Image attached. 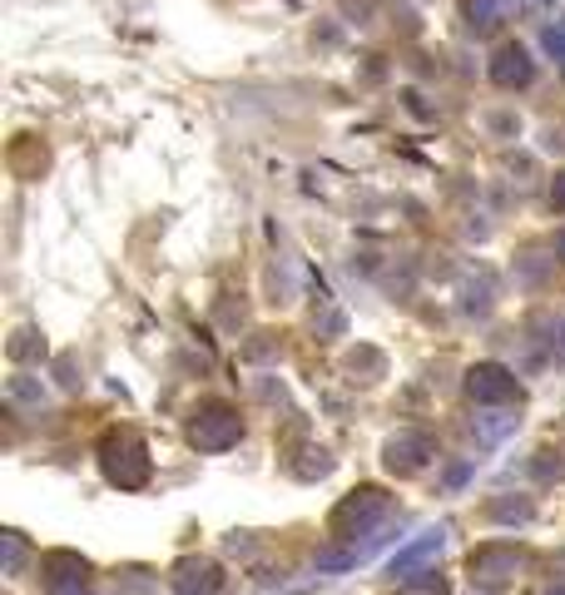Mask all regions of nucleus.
<instances>
[{
    "mask_svg": "<svg viewBox=\"0 0 565 595\" xmlns=\"http://www.w3.org/2000/svg\"><path fill=\"white\" fill-rule=\"evenodd\" d=\"M397 595H447V575L416 571V575H407V581H397Z\"/></svg>",
    "mask_w": 565,
    "mask_h": 595,
    "instance_id": "ddd939ff",
    "label": "nucleus"
},
{
    "mask_svg": "<svg viewBox=\"0 0 565 595\" xmlns=\"http://www.w3.org/2000/svg\"><path fill=\"white\" fill-rule=\"evenodd\" d=\"M541 595H565V581H561V585H545Z\"/></svg>",
    "mask_w": 565,
    "mask_h": 595,
    "instance_id": "412c9836",
    "label": "nucleus"
},
{
    "mask_svg": "<svg viewBox=\"0 0 565 595\" xmlns=\"http://www.w3.org/2000/svg\"><path fill=\"white\" fill-rule=\"evenodd\" d=\"M442 551H447V526H427L422 536H412V542L387 561V571H392V581H407V575L427 571V561H437Z\"/></svg>",
    "mask_w": 565,
    "mask_h": 595,
    "instance_id": "6e6552de",
    "label": "nucleus"
},
{
    "mask_svg": "<svg viewBox=\"0 0 565 595\" xmlns=\"http://www.w3.org/2000/svg\"><path fill=\"white\" fill-rule=\"evenodd\" d=\"M555 253H561V259H565V228H561V234H555Z\"/></svg>",
    "mask_w": 565,
    "mask_h": 595,
    "instance_id": "aec40b11",
    "label": "nucleus"
},
{
    "mask_svg": "<svg viewBox=\"0 0 565 595\" xmlns=\"http://www.w3.org/2000/svg\"><path fill=\"white\" fill-rule=\"evenodd\" d=\"M491 516L496 521H516V526H526V521H535V507L531 501H491Z\"/></svg>",
    "mask_w": 565,
    "mask_h": 595,
    "instance_id": "2eb2a0df",
    "label": "nucleus"
},
{
    "mask_svg": "<svg viewBox=\"0 0 565 595\" xmlns=\"http://www.w3.org/2000/svg\"><path fill=\"white\" fill-rule=\"evenodd\" d=\"M467 476H471V462L451 466V472H447V487H461V481H467Z\"/></svg>",
    "mask_w": 565,
    "mask_h": 595,
    "instance_id": "6ab92c4d",
    "label": "nucleus"
},
{
    "mask_svg": "<svg viewBox=\"0 0 565 595\" xmlns=\"http://www.w3.org/2000/svg\"><path fill=\"white\" fill-rule=\"evenodd\" d=\"M467 397L481 407H502V402L521 397V382L506 362H471L467 368Z\"/></svg>",
    "mask_w": 565,
    "mask_h": 595,
    "instance_id": "39448f33",
    "label": "nucleus"
},
{
    "mask_svg": "<svg viewBox=\"0 0 565 595\" xmlns=\"http://www.w3.org/2000/svg\"><path fill=\"white\" fill-rule=\"evenodd\" d=\"M99 472H105L109 487L119 491H144L154 476V456H150V442L129 427H115V432L99 437Z\"/></svg>",
    "mask_w": 565,
    "mask_h": 595,
    "instance_id": "f257e3e1",
    "label": "nucleus"
},
{
    "mask_svg": "<svg viewBox=\"0 0 565 595\" xmlns=\"http://www.w3.org/2000/svg\"><path fill=\"white\" fill-rule=\"evenodd\" d=\"M516 571H521V551L511 542H486L471 551V585L481 591H502Z\"/></svg>",
    "mask_w": 565,
    "mask_h": 595,
    "instance_id": "423d86ee",
    "label": "nucleus"
},
{
    "mask_svg": "<svg viewBox=\"0 0 565 595\" xmlns=\"http://www.w3.org/2000/svg\"><path fill=\"white\" fill-rule=\"evenodd\" d=\"M174 591L179 595H219V585H224V566L209 561V556H184L179 566L169 571Z\"/></svg>",
    "mask_w": 565,
    "mask_h": 595,
    "instance_id": "9d476101",
    "label": "nucleus"
},
{
    "mask_svg": "<svg viewBox=\"0 0 565 595\" xmlns=\"http://www.w3.org/2000/svg\"><path fill=\"white\" fill-rule=\"evenodd\" d=\"M0 542H5V575H15V571H21V556H25V542H21V531H5V536H0Z\"/></svg>",
    "mask_w": 565,
    "mask_h": 595,
    "instance_id": "dca6fc26",
    "label": "nucleus"
},
{
    "mask_svg": "<svg viewBox=\"0 0 565 595\" xmlns=\"http://www.w3.org/2000/svg\"><path fill=\"white\" fill-rule=\"evenodd\" d=\"M11 397H21V402H40V388H35V382H25V378H11Z\"/></svg>",
    "mask_w": 565,
    "mask_h": 595,
    "instance_id": "f3484780",
    "label": "nucleus"
},
{
    "mask_svg": "<svg viewBox=\"0 0 565 595\" xmlns=\"http://www.w3.org/2000/svg\"><path fill=\"white\" fill-rule=\"evenodd\" d=\"M45 595H85L90 591V561L80 551H45L35 561Z\"/></svg>",
    "mask_w": 565,
    "mask_h": 595,
    "instance_id": "20e7f679",
    "label": "nucleus"
},
{
    "mask_svg": "<svg viewBox=\"0 0 565 595\" xmlns=\"http://www.w3.org/2000/svg\"><path fill=\"white\" fill-rule=\"evenodd\" d=\"M432 456H437V442H432L427 432H397V437H387V447H382V466L392 476L427 472Z\"/></svg>",
    "mask_w": 565,
    "mask_h": 595,
    "instance_id": "0eeeda50",
    "label": "nucleus"
},
{
    "mask_svg": "<svg viewBox=\"0 0 565 595\" xmlns=\"http://www.w3.org/2000/svg\"><path fill=\"white\" fill-rule=\"evenodd\" d=\"M561 343H565V328H561Z\"/></svg>",
    "mask_w": 565,
    "mask_h": 595,
    "instance_id": "4be33fe9",
    "label": "nucleus"
},
{
    "mask_svg": "<svg viewBox=\"0 0 565 595\" xmlns=\"http://www.w3.org/2000/svg\"><path fill=\"white\" fill-rule=\"evenodd\" d=\"M551 209H561V214H565V174H555V185H551Z\"/></svg>",
    "mask_w": 565,
    "mask_h": 595,
    "instance_id": "a211bd4d",
    "label": "nucleus"
},
{
    "mask_svg": "<svg viewBox=\"0 0 565 595\" xmlns=\"http://www.w3.org/2000/svg\"><path fill=\"white\" fill-rule=\"evenodd\" d=\"M189 442L199 452H228V447L244 442V417H238L234 402H224V397L199 402L189 417Z\"/></svg>",
    "mask_w": 565,
    "mask_h": 595,
    "instance_id": "7ed1b4c3",
    "label": "nucleus"
},
{
    "mask_svg": "<svg viewBox=\"0 0 565 595\" xmlns=\"http://www.w3.org/2000/svg\"><path fill=\"white\" fill-rule=\"evenodd\" d=\"M502 21H506V0H467V25L476 35L502 31Z\"/></svg>",
    "mask_w": 565,
    "mask_h": 595,
    "instance_id": "9b49d317",
    "label": "nucleus"
},
{
    "mask_svg": "<svg viewBox=\"0 0 565 595\" xmlns=\"http://www.w3.org/2000/svg\"><path fill=\"white\" fill-rule=\"evenodd\" d=\"M5 353H11V362H40V357H45V337L35 333V328H15V337L5 343Z\"/></svg>",
    "mask_w": 565,
    "mask_h": 595,
    "instance_id": "f8f14e48",
    "label": "nucleus"
},
{
    "mask_svg": "<svg viewBox=\"0 0 565 595\" xmlns=\"http://www.w3.org/2000/svg\"><path fill=\"white\" fill-rule=\"evenodd\" d=\"M387 507H392V501H387L382 487H352L348 497L332 507L328 536H332V542H357V536H373V531L382 526Z\"/></svg>",
    "mask_w": 565,
    "mask_h": 595,
    "instance_id": "f03ea898",
    "label": "nucleus"
},
{
    "mask_svg": "<svg viewBox=\"0 0 565 595\" xmlns=\"http://www.w3.org/2000/svg\"><path fill=\"white\" fill-rule=\"evenodd\" d=\"M531 80H535L531 50H526L521 40L496 45V55H491V85H496V90H526Z\"/></svg>",
    "mask_w": 565,
    "mask_h": 595,
    "instance_id": "1a4fd4ad",
    "label": "nucleus"
},
{
    "mask_svg": "<svg viewBox=\"0 0 565 595\" xmlns=\"http://www.w3.org/2000/svg\"><path fill=\"white\" fill-rule=\"evenodd\" d=\"M541 45H545V55L555 60V70L565 75V15H555V21L545 25V31H541Z\"/></svg>",
    "mask_w": 565,
    "mask_h": 595,
    "instance_id": "4468645a",
    "label": "nucleus"
}]
</instances>
